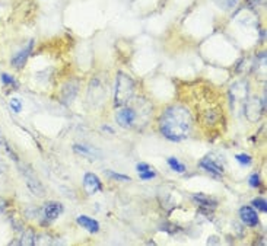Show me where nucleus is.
<instances>
[{
	"mask_svg": "<svg viewBox=\"0 0 267 246\" xmlns=\"http://www.w3.org/2000/svg\"><path fill=\"white\" fill-rule=\"evenodd\" d=\"M193 128V115L182 105H171L159 117V130L165 138L181 141Z\"/></svg>",
	"mask_w": 267,
	"mask_h": 246,
	"instance_id": "obj_1",
	"label": "nucleus"
},
{
	"mask_svg": "<svg viewBox=\"0 0 267 246\" xmlns=\"http://www.w3.org/2000/svg\"><path fill=\"white\" fill-rule=\"evenodd\" d=\"M134 90H136V83L134 80L124 74V73H118L117 76V85H115V95H114V104L117 107H126L134 96Z\"/></svg>",
	"mask_w": 267,
	"mask_h": 246,
	"instance_id": "obj_2",
	"label": "nucleus"
},
{
	"mask_svg": "<svg viewBox=\"0 0 267 246\" xmlns=\"http://www.w3.org/2000/svg\"><path fill=\"white\" fill-rule=\"evenodd\" d=\"M19 168H21L19 171H21L23 179H25V184L31 189V192L34 195H37V197H43L45 194V189L44 186H43V184H41V181L35 175V172L28 165H21Z\"/></svg>",
	"mask_w": 267,
	"mask_h": 246,
	"instance_id": "obj_3",
	"label": "nucleus"
},
{
	"mask_svg": "<svg viewBox=\"0 0 267 246\" xmlns=\"http://www.w3.org/2000/svg\"><path fill=\"white\" fill-rule=\"evenodd\" d=\"M266 110V101L259 98H248L245 104V114L250 121H259Z\"/></svg>",
	"mask_w": 267,
	"mask_h": 246,
	"instance_id": "obj_4",
	"label": "nucleus"
},
{
	"mask_svg": "<svg viewBox=\"0 0 267 246\" xmlns=\"http://www.w3.org/2000/svg\"><path fill=\"white\" fill-rule=\"evenodd\" d=\"M115 120L118 123L120 127H124V128H129L134 124V120H136V112L132 108H127V107H121L120 111H117L115 114Z\"/></svg>",
	"mask_w": 267,
	"mask_h": 246,
	"instance_id": "obj_5",
	"label": "nucleus"
},
{
	"mask_svg": "<svg viewBox=\"0 0 267 246\" xmlns=\"http://www.w3.org/2000/svg\"><path fill=\"white\" fill-rule=\"evenodd\" d=\"M65 211V207L63 204L54 201V202H47L44 205V210H43V214H44L45 223H51L54 222L56 219H59V216Z\"/></svg>",
	"mask_w": 267,
	"mask_h": 246,
	"instance_id": "obj_6",
	"label": "nucleus"
},
{
	"mask_svg": "<svg viewBox=\"0 0 267 246\" xmlns=\"http://www.w3.org/2000/svg\"><path fill=\"white\" fill-rule=\"evenodd\" d=\"M84 188L88 195H95L96 192H99L102 189V184L95 174L88 172L84 177Z\"/></svg>",
	"mask_w": 267,
	"mask_h": 246,
	"instance_id": "obj_7",
	"label": "nucleus"
},
{
	"mask_svg": "<svg viewBox=\"0 0 267 246\" xmlns=\"http://www.w3.org/2000/svg\"><path fill=\"white\" fill-rule=\"evenodd\" d=\"M199 168L203 169V171H206V172H209V174H212V175H215V177H222L223 175V168L216 162V160H213L212 157H203L200 162H199Z\"/></svg>",
	"mask_w": 267,
	"mask_h": 246,
	"instance_id": "obj_8",
	"label": "nucleus"
},
{
	"mask_svg": "<svg viewBox=\"0 0 267 246\" xmlns=\"http://www.w3.org/2000/svg\"><path fill=\"white\" fill-rule=\"evenodd\" d=\"M240 217L250 227H254L259 224V214L256 213V210L251 205H244L240 208Z\"/></svg>",
	"mask_w": 267,
	"mask_h": 246,
	"instance_id": "obj_9",
	"label": "nucleus"
},
{
	"mask_svg": "<svg viewBox=\"0 0 267 246\" xmlns=\"http://www.w3.org/2000/svg\"><path fill=\"white\" fill-rule=\"evenodd\" d=\"M32 47H34V43L31 41L23 50H21L19 53H16V54L13 56V59H12V66H13V67L22 68L23 66L26 64V60H28L31 51H32Z\"/></svg>",
	"mask_w": 267,
	"mask_h": 246,
	"instance_id": "obj_10",
	"label": "nucleus"
},
{
	"mask_svg": "<svg viewBox=\"0 0 267 246\" xmlns=\"http://www.w3.org/2000/svg\"><path fill=\"white\" fill-rule=\"evenodd\" d=\"M76 222H78L79 226H82L84 229H87L90 233H98L99 232V223L96 220L88 217V216H79Z\"/></svg>",
	"mask_w": 267,
	"mask_h": 246,
	"instance_id": "obj_11",
	"label": "nucleus"
},
{
	"mask_svg": "<svg viewBox=\"0 0 267 246\" xmlns=\"http://www.w3.org/2000/svg\"><path fill=\"white\" fill-rule=\"evenodd\" d=\"M78 95V82H69L63 89V102L69 104Z\"/></svg>",
	"mask_w": 267,
	"mask_h": 246,
	"instance_id": "obj_12",
	"label": "nucleus"
},
{
	"mask_svg": "<svg viewBox=\"0 0 267 246\" xmlns=\"http://www.w3.org/2000/svg\"><path fill=\"white\" fill-rule=\"evenodd\" d=\"M193 200L197 201V204H199L200 207H204V208H213V207L218 205V202L215 201V200H212L210 197L204 195V194H196V195H193Z\"/></svg>",
	"mask_w": 267,
	"mask_h": 246,
	"instance_id": "obj_13",
	"label": "nucleus"
},
{
	"mask_svg": "<svg viewBox=\"0 0 267 246\" xmlns=\"http://www.w3.org/2000/svg\"><path fill=\"white\" fill-rule=\"evenodd\" d=\"M0 147L6 152V155L10 157L12 160H15V162H19V157H18V155L13 152V149L9 146V143H7V140L4 138V135H3V133H1V130H0Z\"/></svg>",
	"mask_w": 267,
	"mask_h": 246,
	"instance_id": "obj_14",
	"label": "nucleus"
},
{
	"mask_svg": "<svg viewBox=\"0 0 267 246\" xmlns=\"http://www.w3.org/2000/svg\"><path fill=\"white\" fill-rule=\"evenodd\" d=\"M19 245H35V233L32 229H26L21 236V241L18 242Z\"/></svg>",
	"mask_w": 267,
	"mask_h": 246,
	"instance_id": "obj_15",
	"label": "nucleus"
},
{
	"mask_svg": "<svg viewBox=\"0 0 267 246\" xmlns=\"http://www.w3.org/2000/svg\"><path fill=\"white\" fill-rule=\"evenodd\" d=\"M167 162H168L170 168H171L174 172H178V174H184V172H185V165H184V163H181L177 157H168V160H167Z\"/></svg>",
	"mask_w": 267,
	"mask_h": 246,
	"instance_id": "obj_16",
	"label": "nucleus"
},
{
	"mask_svg": "<svg viewBox=\"0 0 267 246\" xmlns=\"http://www.w3.org/2000/svg\"><path fill=\"white\" fill-rule=\"evenodd\" d=\"M215 3L222 9V10H232L237 7L240 0H215Z\"/></svg>",
	"mask_w": 267,
	"mask_h": 246,
	"instance_id": "obj_17",
	"label": "nucleus"
},
{
	"mask_svg": "<svg viewBox=\"0 0 267 246\" xmlns=\"http://www.w3.org/2000/svg\"><path fill=\"white\" fill-rule=\"evenodd\" d=\"M253 207H256V208H259L260 211H263V213H267V202L265 198H256V200H253Z\"/></svg>",
	"mask_w": 267,
	"mask_h": 246,
	"instance_id": "obj_18",
	"label": "nucleus"
},
{
	"mask_svg": "<svg viewBox=\"0 0 267 246\" xmlns=\"http://www.w3.org/2000/svg\"><path fill=\"white\" fill-rule=\"evenodd\" d=\"M73 150L75 152H78V153H82V155H93L95 152L90 149V147H87V146H82V144H75L73 146Z\"/></svg>",
	"mask_w": 267,
	"mask_h": 246,
	"instance_id": "obj_19",
	"label": "nucleus"
},
{
	"mask_svg": "<svg viewBox=\"0 0 267 246\" xmlns=\"http://www.w3.org/2000/svg\"><path fill=\"white\" fill-rule=\"evenodd\" d=\"M107 177L114 179V181H117V182H129V181H130V177H127V175H120V174L110 172V171L107 172Z\"/></svg>",
	"mask_w": 267,
	"mask_h": 246,
	"instance_id": "obj_20",
	"label": "nucleus"
},
{
	"mask_svg": "<svg viewBox=\"0 0 267 246\" xmlns=\"http://www.w3.org/2000/svg\"><path fill=\"white\" fill-rule=\"evenodd\" d=\"M1 80H3V83H4L6 86H18V82H16L10 74L3 73V74H1Z\"/></svg>",
	"mask_w": 267,
	"mask_h": 246,
	"instance_id": "obj_21",
	"label": "nucleus"
},
{
	"mask_svg": "<svg viewBox=\"0 0 267 246\" xmlns=\"http://www.w3.org/2000/svg\"><path fill=\"white\" fill-rule=\"evenodd\" d=\"M235 159L241 163V165H244V166H248L251 162H253V159L251 156H248V155H245V153H240V155H237Z\"/></svg>",
	"mask_w": 267,
	"mask_h": 246,
	"instance_id": "obj_22",
	"label": "nucleus"
},
{
	"mask_svg": "<svg viewBox=\"0 0 267 246\" xmlns=\"http://www.w3.org/2000/svg\"><path fill=\"white\" fill-rule=\"evenodd\" d=\"M262 185V181H260V175L259 174H253L250 177V186L251 188H259Z\"/></svg>",
	"mask_w": 267,
	"mask_h": 246,
	"instance_id": "obj_23",
	"label": "nucleus"
},
{
	"mask_svg": "<svg viewBox=\"0 0 267 246\" xmlns=\"http://www.w3.org/2000/svg\"><path fill=\"white\" fill-rule=\"evenodd\" d=\"M10 107H12V110H13L15 112L22 111V102H21L18 98H13V99H10Z\"/></svg>",
	"mask_w": 267,
	"mask_h": 246,
	"instance_id": "obj_24",
	"label": "nucleus"
},
{
	"mask_svg": "<svg viewBox=\"0 0 267 246\" xmlns=\"http://www.w3.org/2000/svg\"><path fill=\"white\" fill-rule=\"evenodd\" d=\"M139 177L142 181H149V179H154L156 177V174L151 169V171H146V172H142V174H139Z\"/></svg>",
	"mask_w": 267,
	"mask_h": 246,
	"instance_id": "obj_25",
	"label": "nucleus"
},
{
	"mask_svg": "<svg viewBox=\"0 0 267 246\" xmlns=\"http://www.w3.org/2000/svg\"><path fill=\"white\" fill-rule=\"evenodd\" d=\"M136 169H137V172H139V174H142V172L151 171L152 168H151V165H148V163H145V162H140V163H137Z\"/></svg>",
	"mask_w": 267,
	"mask_h": 246,
	"instance_id": "obj_26",
	"label": "nucleus"
},
{
	"mask_svg": "<svg viewBox=\"0 0 267 246\" xmlns=\"http://www.w3.org/2000/svg\"><path fill=\"white\" fill-rule=\"evenodd\" d=\"M6 200H3V198H0V213H4V210H6Z\"/></svg>",
	"mask_w": 267,
	"mask_h": 246,
	"instance_id": "obj_27",
	"label": "nucleus"
},
{
	"mask_svg": "<svg viewBox=\"0 0 267 246\" xmlns=\"http://www.w3.org/2000/svg\"><path fill=\"white\" fill-rule=\"evenodd\" d=\"M102 130H105V131H108V133H114V130H112L111 127H108V125H104Z\"/></svg>",
	"mask_w": 267,
	"mask_h": 246,
	"instance_id": "obj_28",
	"label": "nucleus"
}]
</instances>
